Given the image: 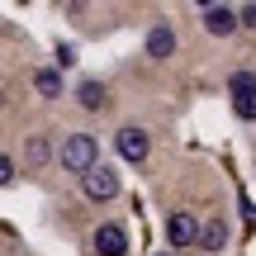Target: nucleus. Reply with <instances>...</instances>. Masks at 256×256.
<instances>
[{
    "mask_svg": "<svg viewBox=\"0 0 256 256\" xmlns=\"http://www.w3.org/2000/svg\"><path fill=\"white\" fill-rule=\"evenodd\" d=\"M171 52H176V28H171V24H156L152 34H147V57H156V62H166Z\"/></svg>",
    "mask_w": 256,
    "mask_h": 256,
    "instance_id": "7",
    "label": "nucleus"
},
{
    "mask_svg": "<svg viewBox=\"0 0 256 256\" xmlns=\"http://www.w3.org/2000/svg\"><path fill=\"white\" fill-rule=\"evenodd\" d=\"M34 90L43 95V100H57V95H62V72H57V66H43V72H34Z\"/></svg>",
    "mask_w": 256,
    "mask_h": 256,
    "instance_id": "8",
    "label": "nucleus"
},
{
    "mask_svg": "<svg viewBox=\"0 0 256 256\" xmlns=\"http://www.w3.org/2000/svg\"><path fill=\"white\" fill-rule=\"evenodd\" d=\"M166 242H171V247H194V242H200V223H194V214H171V223H166Z\"/></svg>",
    "mask_w": 256,
    "mask_h": 256,
    "instance_id": "5",
    "label": "nucleus"
},
{
    "mask_svg": "<svg viewBox=\"0 0 256 256\" xmlns=\"http://www.w3.org/2000/svg\"><path fill=\"white\" fill-rule=\"evenodd\" d=\"M114 147H119V156L124 162H147V152H152V138H147V128H138V124H124L119 133H114Z\"/></svg>",
    "mask_w": 256,
    "mask_h": 256,
    "instance_id": "3",
    "label": "nucleus"
},
{
    "mask_svg": "<svg viewBox=\"0 0 256 256\" xmlns=\"http://www.w3.org/2000/svg\"><path fill=\"white\" fill-rule=\"evenodd\" d=\"M10 180H14V162L0 152V185H10Z\"/></svg>",
    "mask_w": 256,
    "mask_h": 256,
    "instance_id": "15",
    "label": "nucleus"
},
{
    "mask_svg": "<svg viewBox=\"0 0 256 256\" xmlns=\"http://www.w3.org/2000/svg\"><path fill=\"white\" fill-rule=\"evenodd\" d=\"M204 28H209L214 38L232 34V28H238V10L232 5H204Z\"/></svg>",
    "mask_w": 256,
    "mask_h": 256,
    "instance_id": "6",
    "label": "nucleus"
},
{
    "mask_svg": "<svg viewBox=\"0 0 256 256\" xmlns=\"http://www.w3.org/2000/svg\"><path fill=\"white\" fill-rule=\"evenodd\" d=\"M81 194H86L90 204H110L114 194H119V171H110L104 162L90 166V171L81 176Z\"/></svg>",
    "mask_w": 256,
    "mask_h": 256,
    "instance_id": "2",
    "label": "nucleus"
},
{
    "mask_svg": "<svg viewBox=\"0 0 256 256\" xmlns=\"http://www.w3.org/2000/svg\"><path fill=\"white\" fill-rule=\"evenodd\" d=\"M232 110H238V119H252L256 124V95H252V100H232Z\"/></svg>",
    "mask_w": 256,
    "mask_h": 256,
    "instance_id": "13",
    "label": "nucleus"
},
{
    "mask_svg": "<svg viewBox=\"0 0 256 256\" xmlns=\"http://www.w3.org/2000/svg\"><path fill=\"white\" fill-rule=\"evenodd\" d=\"M162 256H166V252H162Z\"/></svg>",
    "mask_w": 256,
    "mask_h": 256,
    "instance_id": "17",
    "label": "nucleus"
},
{
    "mask_svg": "<svg viewBox=\"0 0 256 256\" xmlns=\"http://www.w3.org/2000/svg\"><path fill=\"white\" fill-rule=\"evenodd\" d=\"M76 62V52H72V48H57V72H62V66H72Z\"/></svg>",
    "mask_w": 256,
    "mask_h": 256,
    "instance_id": "16",
    "label": "nucleus"
},
{
    "mask_svg": "<svg viewBox=\"0 0 256 256\" xmlns=\"http://www.w3.org/2000/svg\"><path fill=\"white\" fill-rule=\"evenodd\" d=\"M238 24H242V28H252V34H256V5H242V10H238Z\"/></svg>",
    "mask_w": 256,
    "mask_h": 256,
    "instance_id": "14",
    "label": "nucleus"
},
{
    "mask_svg": "<svg viewBox=\"0 0 256 256\" xmlns=\"http://www.w3.org/2000/svg\"><path fill=\"white\" fill-rule=\"evenodd\" d=\"M228 90H232V100H252V95H256V72H247V66L232 72L228 76Z\"/></svg>",
    "mask_w": 256,
    "mask_h": 256,
    "instance_id": "11",
    "label": "nucleus"
},
{
    "mask_svg": "<svg viewBox=\"0 0 256 256\" xmlns=\"http://www.w3.org/2000/svg\"><path fill=\"white\" fill-rule=\"evenodd\" d=\"M57 162H62V171L86 176L90 166H100V142H95L90 133H72L62 147H57Z\"/></svg>",
    "mask_w": 256,
    "mask_h": 256,
    "instance_id": "1",
    "label": "nucleus"
},
{
    "mask_svg": "<svg viewBox=\"0 0 256 256\" xmlns=\"http://www.w3.org/2000/svg\"><path fill=\"white\" fill-rule=\"evenodd\" d=\"M76 100H81V110H104V100H110V90H104V81H81V90H76Z\"/></svg>",
    "mask_w": 256,
    "mask_h": 256,
    "instance_id": "10",
    "label": "nucleus"
},
{
    "mask_svg": "<svg viewBox=\"0 0 256 256\" xmlns=\"http://www.w3.org/2000/svg\"><path fill=\"white\" fill-rule=\"evenodd\" d=\"M24 162L34 166V171H38V166H48V162H52V142H48L43 133H34V138L24 142Z\"/></svg>",
    "mask_w": 256,
    "mask_h": 256,
    "instance_id": "9",
    "label": "nucleus"
},
{
    "mask_svg": "<svg viewBox=\"0 0 256 256\" xmlns=\"http://www.w3.org/2000/svg\"><path fill=\"white\" fill-rule=\"evenodd\" d=\"M223 242H228V228H223L218 218H214L209 228H200V247H204V252H218Z\"/></svg>",
    "mask_w": 256,
    "mask_h": 256,
    "instance_id": "12",
    "label": "nucleus"
},
{
    "mask_svg": "<svg viewBox=\"0 0 256 256\" xmlns=\"http://www.w3.org/2000/svg\"><path fill=\"white\" fill-rule=\"evenodd\" d=\"M95 252H100V256H128L124 223H100V228H95Z\"/></svg>",
    "mask_w": 256,
    "mask_h": 256,
    "instance_id": "4",
    "label": "nucleus"
}]
</instances>
